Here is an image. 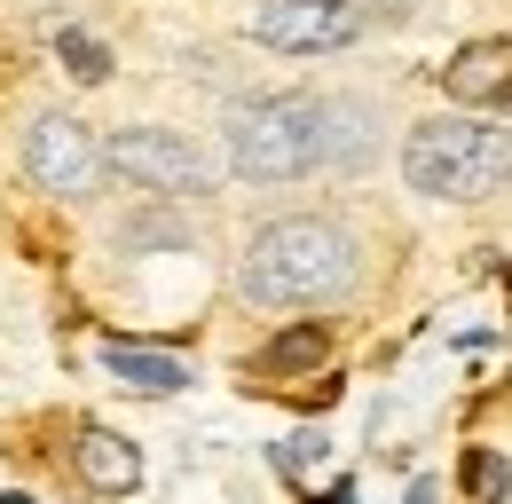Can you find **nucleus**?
Instances as JSON below:
<instances>
[{
  "instance_id": "f257e3e1",
  "label": "nucleus",
  "mask_w": 512,
  "mask_h": 504,
  "mask_svg": "<svg viewBox=\"0 0 512 504\" xmlns=\"http://www.w3.org/2000/svg\"><path fill=\"white\" fill-rule=\"evenodd\" d=\"M237 284H245L253 308H316V300H339L355 284V237L339 221H323V213L268 221L253 245H245Z\"/></svg>"
},
{
  "instance_id": "f03ea898",
  "label": "nucleus",
  "mask_w": 512,
  "mask_h": 504,
  "mask_svg": "<svg viewBox=\"0 0 512 504\" xmlns=\"http://www.w3.org/2000/svg\"><path fill=\"white\" fill-rule=\"evenodd\" d=\"M402 182L418 197H442V205H473V197H497L512 182V126L489 111H465V119H418L402 134Z\"/></svg>"
},
{
  "instance_id": "7ed1b4c3",
  "label": "nucleus",
  "mask_w": 512,
  "mask_h": 504,
  "mask_svg": "<svg viewBox=\"0 0 512 504\" xmlns=\"http://www.w3.org/2000/svg\"><path fill=\"white\" fill-rule=\"evenodd\" d=\"M221 134L245 182H300L323 166V95H253L229 111Z\"/></svg>"
},
{
  "instance_id": "20e7f679",
  "label": "nucleus",
  "mask_w": 512,
  "mask_h": 504,
  "mask_svg": "<svg viewBox=\"0 0 512 504\" xmlns=\"http://www.w3.org/2000/svg\"><path fill=\"white\" fill-rule=\"evenodd\" d=\"M103 166L127 174L134 189H158V197H205L213 189V166L190 134H166V126H127L103 142Z\"/></svg>"
},
{
  "instance_id": "39448f33",
  "label": "nucleus",
  "mask_w": 512,
  "mask_h": 504,
  "mask_svg": "<svg viewBox=\"0 0 512 504\" xmlns=\"http://www.w3.org/2000/svg\"><path fill=\"white\" fill-rule=\"evenodd\" d=\"M24 174L48 189V197H95V182H103L111 166H103L95 126L48 111V119H32V134H24Z\"/></svg>"
},
{
  "instance_id": "423d86ee",
  "label": "nucleus",
  "mask_w": 512,
  "mask_h": 504,
  "mask_svg": "<svg viewBox=\"0 0 512 504\" xmlns=\"http://www.w3.org/2000/svg\"><path fill=\"white\" fill-rule=\"evenodd\" d=\"M355 32H363L355 0H260L253 8V40L276 56H331V48H355Z\"/></svg>"
},
{
  "instance_id": "0eeeda50",
  "label": "nucleus",
  "mask_w": 512,
  "mask_h": 504,
  "mask_svg": "<svg viewBox=\"0 0 512 504\" xmlns=\"http://www.w3.org/2000/svg\"><path fill=\"white\" fill-rule=\"evenodd\" d=\"M442 87L465 103V111L505 119L512 111V40H473V48H457L449 71H442Z\"/></svg>"
},
{
  "instance_id": "6e6552de",
  "label": "nucleus",
  "mask_w": 512,
  "mask_h": 504,
  "mask_svg": "<svg viewBox=\"0 0 512 504\" xmlns=\"http://www.w3.org/2000/svg\"><path fill=\"white\" fill-rule=\"evenodd\" d=\"M371 150H379V111L323 95V166H371Z\"/></svg>"
},
{
  "instance_id": "1a4fd4ad",
  "label": "nucleus",
  "mask_w": 512,
  "mask_h": 504,
  "mask_svg": "<svg viewBox=\"0 0 512 504\" xmlns=\"http://www.w3.org/2000/svg\"><path fill=\"white\" fill-rule=\"evenodd\" d=\"M79 473H87V489L127 497V489H142V449L119 441V434H103V426H87V434H79Z\"/></svg>"
},
{
  "instance_id": "9d476101",
  "label": "nucleus",
  "mask_w": 512,
  "mask_h": 504,
  "mask_svg": "<svg viewBox=\"0 0 512 504\" xmlns=\"http://www.w3.org/2000/svg\"><path fill=\"white\" fill-rule=\"evenodd\" d=\"M103 371L127 378L134 394H182V386H190V371H182L174 355H150V347H127V339L103 347Z\"/></svg>"
},
{
  "instance_id": "9b49d317",
  "label": "nucleus",
  "mask_w": 512,
  "mask_h": 504,
  "mask_svg": "<svg viewBox=\"0 0 512 504\" xmlns=\"http://www.w3.org/2000/svg\"><path fill=\"white\" fill-rule=\"evenodd\" d=\"M323 355H331V331H323V323H300V331H276L260 363H268V371H316Z\"/></svg>"
},
{
  "instance_id": "f8f14e48",
  "label": "nucleus",
  "mask_w": 512,
  "mask_h": 504,
  "mask_svg": "<svg viewBox=\"0 0 512 504\" xmlns=\"http://www.w3.org/2000/svg\"><path fill=\"white\" fill-rule=\"evenodd\" d=\"M56 56H64V71L79 79V87H103V79H111V48H103L95 32H79V24L56 32Z\"/></svg>"
},
{
  "instance_id": "ddd939ff",
  "label": "nucleus",
  "mask_w": 512,
  "mask_h": 504,
  "mask_svg": "<svg viewBox=\"0 0 512 504\" xmlns=\"http://www.w3.org/2000/svg\"><path fill=\"white\" fill-rule=\"evenodd\" d=\"M465 489H473L481 504H505V497H512L505 457H497V449H473V457H465Z\"/></svg>"
},
{
  "instance_id": "4468645a",
  "label": "nucleus",
  "mask_w": 512,
  "mask_h": 504,
  "mask_svg": "<svg viewBox=\"0 0 512 504\" xmlns=\"http://www.w3.org/2000/svg\"><path fill=\"white\" fill-rule=\"evenodd\" d=\"M323 457H331V441H323V434H292L284 449H276V473H316Z\"/></svg>"
},
{
  "instance_id": "2eb2a0df",
  "label": "nucleus",
  "mask_w": 512,
  "mask_h": 504,
  "mask_svg": "<svg viewBox=\"0 0 512 504\" xmlns=\"http://www.w3.org/2000/svg\"><path fill=\"white\" fill-rule=\"evenodd\" d=\"M127 245H182V221H166V213H142V221H127Z\"/></svg>"
},
{
  "instance_id": "dca6fc26",
  "label": "nucleus",
  "mask_w": 512,
  "mask_h": 504,
  "mask_svg": "<svg viewBox=\"0 0 512 504\" xmlns=\"http://www.w3.org/2000/svg\"><path fill=\"white\" fill-rule=\"evenodd\" d=\"M402 504H442V489H434V481H410V489H402Z\"/></svg>"
},
{
  "instance_id": "f3484780",
  "label": "nucleus",
  "mask_w": 512,
  "mask_h": 504,
  "mask_svg": "<svg viewBox=\"0 0 512 504\" xmlns=\"http://www.w3.org/2000/svg\"><path fill=\"white\" fill-rule=\"evenodd\" d=\"M316 504H355V481H331V489H323Z\"/></svg>"
}]
</instances>
